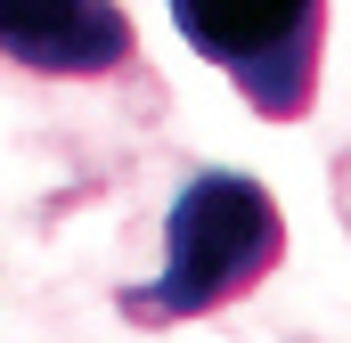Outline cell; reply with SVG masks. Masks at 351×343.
<instances>
[{
  "label": "cell",
  "mask_w": 351,
  "mask_h": 343,
  "mask_svg": "<svg viewBox=\"0 0 351 343\" xmlns=\"http://www.w3.org/2000/svg\"><path fill=\"white\" fill-rule=\"evenodd\" d=\"M286 254V213L262 180L245 172H196L172 196L164 221V270L147 286H123V319L131 327H172L204 319L237 294H254Z\"/></svg>",
  "instance_id": "obj_1"
},
{
  "label": "cell",
  "mask_w": 351,
  "mask_h": 343,
  "mask_svg": "<svg viewBox=\"0 0 351 343\" xmlns=\"http://www.w3.org/2000/svg\"><path fill=\"white\" fill-rule=\"evenodd\" d=\"M172 25L204 66L237 82L254 115L269 123L311 115L327 58V0H172Z\"/></svg>",
  "instance_id": "obj_2"
},
{
  "label": "cell",
  "mask_w": 351,
  "mask_h": 343,
  "mask_svg": "<svg viewBox=\"0 0 351 343\" xmlns=\"http://www.w3.org/2000/svg\"><path fill=\"white\" fill-rule=\"evenodd\" d=\"M131 16L114 0H0V58L25 74H114L131 66Z\"/></svg>",
  "instance_id": "obj_3"
},
{
  "label": "cell",
  "mask_w": 351,
  "mask_h": 343,
  "mask_svg": "<svg viewBox=\"0 0 351 343\" xmlns=\"http://www.w3.org/2000/svg\"><path fill=\"white\" fill-rule=\"evenodd\" d=\"M335 213H343V229H351V139L335 147Z\"/></svg>",
  "instance_id": "obj_4"
}]
</instances>
